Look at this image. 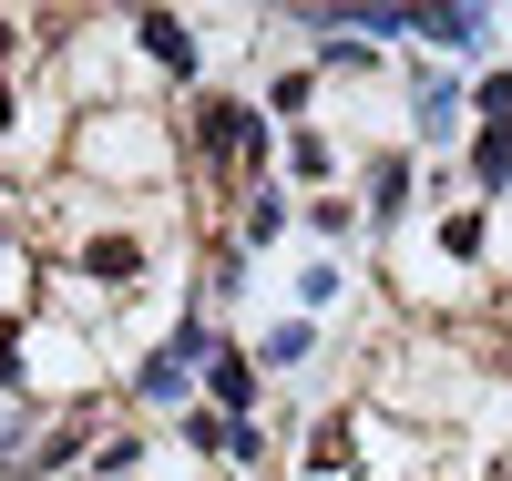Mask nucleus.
<instances>
[{
	"instance_id": "1",
	"label": "nucleus",
	"mask_w": 512,
	"mask_h": 481,
	"mask_svg": "<svg viewBox=\"0 0 512 481\" xmlns=\"http://www.w3.org/2000/svg\"><path fill=\"white\" fill-rule=\"evenodd\" d=\"M62 185L113 195V205H175V195H185V123H164L154 103L72 113V134H62Z\"/></svg>"
},
{
	"instance_id": "2",
	"label": "nucleus",
	"mask_w": 512,
	"mask_h": 481,
	"mask_svg": "<svg viewBox=\"0 0 512 481\" xmlns=\"http://www.w3.org/2000/svg\"><path fill=\"white\" fill-rule=\"evenodd\" d=\"M267 144H277V123L256 113V93L205 82V93L185 103V185H195V205L256 195V185H267Z\"/></svg>"
},
{
	"instance_id": "3",
	"label": "nucleus",
	"mask_w": 512,
	"mask_h": 481,
	"mask_svg": "<svg viewBox=\"0 0 512 481\" xmlns=\"http://www.w3.org/2000/svg\"><path fill=\"white\" fill-rule=\"evenodd\" d=\"M226 328H216V308H185L175 328H164L154 348H134V359H123V400L134 410H195V369H205V348H216Z\"/></svg>"
},
{
	"instance_id": "4",
	"label": "nucleus",
	"mask_w": 512,
	"mask_h": 481,
	"mask_svg": "<svg viewBox=\"0 0 512 481\" xmlns=\"http://www.w3.org/2000/svg\"><path fill=\"white\" fill-rule=\"evenodd\" d=\"M400 246H410L431 277H482L492 256H502V236H492V205H472V195H461V205H441V215H420V226H410ZM410 256H400V267H410Z\"/></svg>"
},
{
	"instance_id": "5",
	"label": "nucleus",
	"mask_w": 512,
	"mask_h": 481,
	"mask_svg": "<svg viewBox=\"0 0 512 481\" xmlns=\"http://www.w3.org/2000/svg\"><path fill=\"white\" fill-rule=\"evenodd\" d=\"M400 93H410V144L420 154H451L472 134V93H461L451 62H400Z\"/></svg>"
},
{
	"instance_id": "6",
	"label": "nucleus",
	"mask_w": 512,
	"mask_h": 481,
	"mask_svg": "<svg viewBox=\"0 0 512 481\" xmlns=\"http://www.w3.org/2000/svg\"><path fill=\"white\" fill-rule=\"evenodd\" d=\"M410 195H420L410 144H369V164H359V226H369L379 246H400V236H410Z\"/></svg>"
},
{
	"instance_id": "7",
	"label": "nucleus",
	"mask_w": 512,
	"mask_h": 481,
	"mask_svg": "<svg viewBox=\"0 0 512 481\" xmlns=\"http://www.w3.org/2000/svg\"><path fill=\"white\" fill-rule=\"evenodd\" d=\"M410 41H420V52H441L451 72H482L492 41H502V11H410Z\"/></svg>"
},
{
	"instance_id": "8",
	"label": "nucleus",
	"mask_w": 512,
	"mask_h": 481,
	"mask_svg": "<svg viewBox=\"0 0 512 481\" xmlns=\"http://www.w3.org/2000/svg\"><path fill=\"white\" fill-rule=\"evenodd\" d=\"M195 400L226 410V420H256V410H267V379H256V359H246L236 338H216V348H205V369H195Z\"/></svg>"
},
{
	"instance_id": "9",
	"label": "nucleus",
	"mask_w": 512,
	"mask_h": 481,
	"mask_svg": "<svg viewBox=\"0 0 512 481\" xmlns=\"http://www.w3.org/2000/svg\"><path fill=\"white\" fill-rule=\"evenodd\" d=\"M287 481H359V410H328L308 441H297Z\"/></svg>"
},
{
	"instance_id": "10",
	"label": "nucleus",
	"mask_w": 512,
	"mask_h": 481,
	"mask_svg": "<svg viewBox=\"0 0 512 481\" xmlns=\"http://www.w3.org/2000/svg\"><path fill=\"white\" fill-rule=\"evenodd\" d=\"M318 348H328V328H318V318H267L246 359H256V379H287V369H308Z\"/></svg>"
},
{
	"instance_id": "11",
	"label": "nucleus",
	"mask_w": 512,
	"mask_h": 481,
	"mask_svg": "<svg viewBox=\"0 0 512 481\" xmlns=\"http://www.w3.org/2000/svg\"><path fill=\"white\" fill-rule=\"evenodd\" d=\"M318 103H328L318 62H277V72H267V93H256V113H267V123H287V134H297V123H318Z\"/></svg>"
},
{
	"instance_id": "12",
	"label": "nucleus",
	"mask_w": 512,
	"mask_h": 481,
	"mask_svg": "<svg viewBox=\"0 0 512 481\" xmlns=\"http://www.w3.org/2000/svg\"><path fill=\"white\" fill-rule=\"evenodd\" d=\"M287 226H297V195L267 174V185L236 205V246H246V256H277V246H287Z\"/></svg>"
},
{
	"instance_id": "13",
	"label": "nucleus",
	"mask_w": 512,
	"mask_h": 481,
	"mask_svg": "<svg viewBox=\"0 0 512 481\" xmlns=\"http://www.w3.org/2000/svg\"><path fill=\"white\" fill-rule=\"evenodd\" d=\"M338 174H349L338 134H328V123H297V134H287V185H318V195H338Z\"/></svg>"
},
{
	"instance_id": "14",
	"label": "nucleus",
	"mask_w": 512,
	"mask_h": 481,
	"mask_svg": "<svg viewBox=\"0 0 512 481\" xmlns=\"http://www.w3.org/2000/svg\"><path fill=\"white\" fill-rule=\"evenodd\" d=\"M287 297H297V318H318V328H328V308H338V297H349V267H338V256H297Z\"/></svg>"
},
{
	"instance_id": "15",
	"label": "nucleus",
	"mask_w": 512,
	"mask_h": 481,
	"mask_svg": "<svg viewBox=\"0 0 512 481\" xmlns=\"http://www.w3.org/2000/svg\"><path fill=\"white\" fill-rule=\"evenodd\" d=\"M144 471H154L144 430H103V441H93V481H144Z\"/></svg>"
},
{
	"instance_id": "16",
	"label": "nucleus",
	"mask_w": 512,
	"mask_h": 481,
	"mask_svg": "<svg viewBox=\"0 0 512 481\" xmlns=\"http://www.w3.org/2000/svg\"><path fill=\"white\" fill-rule=\"evenodd\" d=\"M308 236H318V246H349V236H369V226H359V195H308Z\"/></svg>"
}]
</instances>
